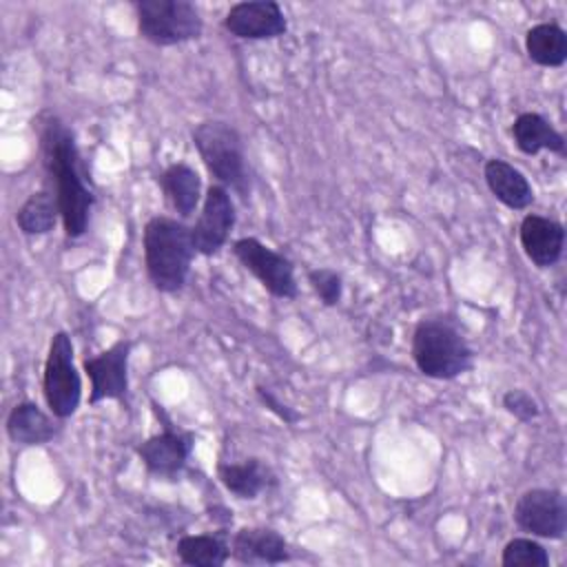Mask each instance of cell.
Masks as SVG:
<instances>
[{"instance_id": "21", "label": "cell", "mask_w": 567, "mask_h": 567, "mask_svg": "<svg viewBox=\"0 0 567 567\" xmlns=\"http://www.w3.org/2000/svg\"><path fill=\"white\" fill-rule=\"evenodd\" d=\"M527 58L547 69H558L567 60V33L556 22H538L525 33Z\"/></svg>"}, {"instance_id": "12", "label": "cell", "mask_w": 567, "mask_h": 567, "mask_svg": "<svg viewBox=\"0 0 567 567\" xmlns=\"http://www.w3.org/2000/svg\"><path fill=\"white\" fill-rule=\"evenodd\" d=\"M221 27L239 40H275L288 31V20L275 0H244L230 4Z\"/></svg>"}, {"instance_id": "26", "label": "cell", "mask_w": 567, "mask_h": 567, "mask_svg": "<svg viewBox=\"0 0 567 567\" xmlns=\"http://www.w3.org/2000/svg\"><path fill=\"white\" fill-rule=\"evenodd\" d=\"M255 394H257L259 403H261L266 410H270V412H272L279 421H284L286 425L299 423L301 414H299L295 408H290L288 403H284L270 388H266V385H255Z\"/></svg>"}, {"instance_id": "2", "label": "cell", "mask_w": 567, "mask_h": 567, "mask_svg": "<svg viewBox=\"0 0 567 567\" xmlns=\"http://www.w3.org/2000/svg\"><path fill=\"white\" fill-rule=\"evenodd\" d=\"M410 354L416 370L436 381L458 379L474 368V350L450 315L419 319L412 330Z\"/></svg>"}, {"instance_id": "5", "label": "cell", "mask_w": 567, "mask_h": 567, "mask_svg": "<svg viewBox=\"0 0 567 567\" xmlns=\"http://www.w3.org/2000/svg\"><path fill=\"white\" fill-rule=\"evenodd\" d=\"M137 33L153 47H177L197 40L204 31L199 9L188 0H137Z\"/></svg>"}, {"instance_id": "15", "label": "cell", "mask_w": 567, "mask_h": 567, "mask_svg": "<svg viewBox=\"0 0 567 567\" xmlns=\"http://www.w3.org/2000/svg\"><path fill=\"white\" fill-rule=\"evenodd\" d=\"M483 177L489 193L512 210H527L536 199L525 173L501 157H492L485 162Z\"/></svg>"}, {"instance_id": "7", "label": "cell", "mask_w": 567, "mask_h": 567, "mask_svg": "<svg viewBox=\"0 0 567 567\" xmlns=\"http://www.w3.org/2000/svg\"><path fill=\"white\" fill-rule=\"evenodd\" d=\"M233 255L239 266L250 272L272 297L297 299L299 286L295 264L284 252L266 246L257 237H239L233 241Z\"/></svg>"}, {"instance_id": "23", "label": "cell", "mask_w": 567, "mask_h": 567, "mask_svg": "<svg viewBox=\"0 0 567 567\" xmlns=\"http://www.w3.org/2000/svg\"><path fill=\"white\" fill-rule=\"evenodd\" d=\"M503 567H547L549 551L532 536H516L505 543L501 554Z\"/></svg>"}, {"instance_id": "10", "label": "cell", "mask_w": 567, "mask_h": 567, "mask_svg": "<svg viewBox=\"0 0 567 567\" xmlns=\"http://www.w3.org/2000/svg\"><path fill=\"white\" fill-rule=\"evenodd\" d=\"M235 221H237V210H235L230 190L210 182V186L204 193L197 219L190 226L195 252L204 257H215L228 244Z\"/></svg>"}, {"instance_id": "14", "label": "cell", "mask_w": 567, "mask_h": 567, "mask_svg": "<svg viewBox=\"0 0 567 567\" xmlns=\"http://www.w3.org/2000/svg\"><path fill=\"white\" fill-rule=\"evenodd\" d=\"M230 558L241 565H279L290 560V547L277 529L250 525L233 534Z\"/></svg>"}, {"instance_id": "3", "label": "cell", "mask_w": 567, "mask_h": 567, "mask_svg": "<svg viewBox=\"0 0 567 567\" xmlns=\"http://www.w3.org/2000/svg\"><path fill=\"white\" fill-rule=\"evenodd\" d=\"M144 266L148 281L164 295L179 292L190 275L195 246L190 226L179 217L153 215L142 233Z\"/></svg>"}, {"instance_id": "24", "label": "cell", "mask_w": 567, "mask_h": 567, "mask_svg": "<svg viewBox=\"0 0 567 567\" xmlns=\"http://www.w3.org/2000/svg\"><path fill=\"white\" fill-rule=\"evenodd\" d=\"M308 286L312 288V292L317 295V299L326 306V308H334L339 306L341 297H343V277L341 272H337L334 268L328 266H319L306 272Z\"/></svg>"}, {"instance_id": "17", "label": "cell", "mask_w": 567, "mask_h": 567, "mask_svg": "<svg viewBox=\"0 0 567 567\" xmlns=\"http://www.w3.org/2000/svg\"><path fill=\"white\" fill-rule=\"evenodd\" d=\"M7 436L16 445L35 447L47 445L58 436V423L53 414H47L38 403L33 401H20L11 408L7 414Z\"/></svg>"}, {"instance_id": "25", "label": "cell", "mask_w": 567, "mask_h": 567, "mask_svg": "<svg viewBox=\"0 0 567 567\" xmlns=\"http://www.w3.org/2000/svg\"><path fill=\"white\" fill-rule=\"evenodd\" d=\"M503 408L507 414H512L514 419H518L520 423H529L534 419H538L540 414V408H538V401L527 392V390H520V388H512L503 394L501 399Z\"/></svg>"}, {"instance_id": "4", "label": "cell", "mask_w": 567, "mask_h": 567, "mask_svg": "<svg viewBox=\"0 0 567 567\" xmlns=\"http://www.w3.org/2000/svg\"><path fill=\"white\" fill-rule=\"evenodd\" d=\"M190 140L213 182L248 199L252 177L241 133L224 120H204L193 126Z\"/></svg>"}, {"instance_id": "16", "label": "cell", "mask_w": 567, "mask_h": 567, "mask_svg": "<svg viewBox=\"0 0 567 567\" xmlns=\"http://www.w3.org/2000/svg\"><path fill=\"white\" fill-rule=\"evenodd\" d=\"M157 184H159V188L164 193L166 204L173 208V213L179 219L193 217L197 206H199V202L204 199V195H202V177L186 162L168 164L159 173Z\"/></svg>"}, {"instance_id": "8", "label": "cell", "mask_w": 567, "mask_h": 567, "mask_svg": "<svg viewBox=\"0 0 567 567\" xmlns=\"http://www.w3.org/2000/svg\"><path fill=\"white\" fill-rule=\"evenodd\" d=\"M512 518L516 527L529 536L563 540L567 532V501L556 487L525 489L516 503Z\"/></svg>"}, {"instance_id": "13", "label": "cell", "mask_w": 567, "mask_h": 567, "mask_svg": "<svg viewBox=\"0 0 567 567\" xmlns=\"http://www.w3.org/2000/svg\"><path fill=\"white\" fill-rule=\"evenodd\" d=\"M518 241L525 257L540 270L560 261L565 248V226L538 213H527L518 224Z\"/></svg>"}, {"instance_id": "20", "label": "cell", "mask_w": 567, "mask_h": 567, "mask_svg": "<svg viewBox=\"0 0 567 567\" xmlns=\"http://www.w3.org/2000/svg\"><path fill=\"white\" fill-rule=\"evenodd\" d=\"M175 556L190 567H221L230 558V532L221 527L208 534H186L177 540Z\"/></svg>"}, {"instance_id": "22", "label": "cell", "mask_w": 567, "mask_h": 567, "mask_svg": "<svg viewBox=\"0 0 567 567\" xmlns=\"http://www.w3.org/2000/svg\"><path fill=\"white\" fill-rule=\"evenodd\" d=\"M58 221H62V215L51 188L31 193L16 213V226L27 237L47 235L55 228Z\"/></svg>"}, {"instance_id": "19", "label": "cell", "mask_w": 567, "mask_h": 567, "mask_svg": "<svg viewBox=\"0 0 567 567\" xmlns=\"http://www.w3.org/2000/svg\"><path fill=\"white\" fill-rule=\"evenodd\" d=\"M512 140L516 148L525 155H538L540 151H549L554 155L565 157V137L563 133L540 113L525 111L512 122Z\"/></svg>"}, {"instance_id": "11", "label": "cell", "mask_w": 567, "mask_h": 567, "mask_svg": "<svg viewBox=\"0 0 567 567\" xmlns=\"http://www.w3.org/2000/svg\"><path fill=\"white\" fill-rule=\"evenodd\" d=\"M195 447V434L166 423L162 432L137 445V456L148 474L157 478H175L188 463Z\"/></svg>"}, {"instance_id": "18", "label": "cell", "mask_w": 567, "mask_h": 567, "mask_svg": "<svg viewBox=\"0 0 567 567\" xmlns=\"http://www.w3.org/2000/svg\"><path fill=\"white\" fill-rule=\"evenodd\" d=\"M217 478L235 498L255 501L259 494L268 492L277 481L272 470L261 458H244L237 463H219Z\"/></svg>"}, {"instance_id": "6", "label": "cell", "mask_w": 567, "mask_h": 567, "mask_svg": "<svg viewBox=\"0 0 567 567\" xmlns=\"http://www.w3.org/2000/svg\"><path fill=\"white\" fill-rule=\"evenodd\" d=\"M42 394L49 412L58 419H71L82 401V379L73 359V341L69 332L58 330L47 350L42 368Z\"/></svg>"}, {"instance_id": "1", "label": "cell", "mask_w": 567, "mask_h": 567, "mask_svg": "<svg viewBox=\"0 0 567 567\" xmlns=\"http://www.w3.org/2000/svg\"><path fill=\"white\" fill-rule=\"evenodd\" d=\"M33 131L38 135L42 168L60 206L64 235L69 239H78L89 230L95 190L75 135L66 122L51 111H42L33 120Z\"/></svg>"}, {"instance_id": "9", "label": "cell", "mask_w": 567, "mask_h": 567, "mask_svg": "<svg viewBox=\"0 0 567 567\" xmlns=\"http://www.w3.org/2000/svg\"><path fill=\"white\" fill-rule=\"evenodd\" d=\"M133 346V339L122 337L106 350L82 361V370L91 383L89 405H97L102 401L124 403L128 399V359Z\"/></svg>"}]
</instances>
